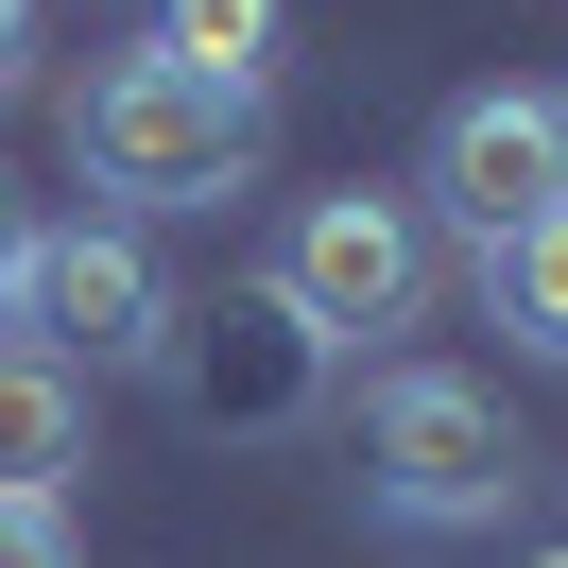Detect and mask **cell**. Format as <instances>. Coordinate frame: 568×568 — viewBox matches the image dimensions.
Here are the masks:
<instances>
[{
  "instance_id": "1",
  "label": "cell",
  "mask_w": 568,
  "mask_h": 568,
  "mask_svg": "<svg viewBox=\"0 0 568 568\" xmlns=\"http://www.w3.org/2000/svg\"><path fill=\"white\" fill-rule=\"evenodd\" d=\"M70 173L104 190L121 224H190V207H242L258 190V104L242 87H207V70H173V52H104L87 70V104H70Z\"/></svg>"
},
{
  "instance_id": "2",
  "label": "cell",
  "mask_w": 568,
  "mask_h": 568,
  "mask_svg": "<svg viewBox=\"0 0 568 568\" xmlns=\"http://www.w3.org/2000/svg\"><path fill=\"white\" fill-rule=\"evenodd\" d=\"M534 499V430L499 414V379H465V362H396L379 396H362V517L379 534H499Z\"/></svg>"
},
{
  "instance_id": "3",
  "label": "cell",
  "mask_w": 568,
  "mask_h": 568,
  "mask_svg": "<svg viewBox=\"0 0 568 568\" xmlns=\"http://www.w3.org/2000/svg\"><path fill=\"white\" fill-rule=\"evenodd\" d=\"M258 293H276L327 362L396 345V327L430 311V207H414V190H311V207L276 224V276H258Z\"/></svg>"
},
{
  "instance_id": "4",
  "label": "cell",
  "mask_w": 568,
  "mask_h": 568,
  "mask_svg": "<svg viewBox=\"0 0 568 568\" xmlns=\"http://www.w3.org/2000/svg\"><path fill=\"white\" fill-rule=\"evenodd\" d=\"M173 311L190 293L155 276V224L70 207V224H36V258H18V327H0V345H52L70 379H121V362L173 345Z\"/></svg>"
},
{
  "instance_id": "5",
  "label": "cell",
  "mask_w": 568,
  "mask_h": 568,
  "mask_svg": "<svg viewBox=\"0 0 568 568\" xmlns=\"http://www.w3.org/2000/svg\"><path fill=\"white\" fill-rule=\"evenodd\" d=\"M414 207L448 224L465 258L534 242V224L568 207V87H465V104L430 121V155H414Z\"/></svg>"
},
{
  "instance_id": "6",
  "label": "cell",
  "mask_w": 568,
  "mask_h": 568,
  "mask_svg": "<svg viewBox=\"0 0 568 568\" xmlns=\"http://www.w3.org/2000/svg\"><path fill=\"white\" fill-rule=\"evenodd\" d=\"M155 379H173L190 430H293V414H311V379H327V345L276 311V293H224V311H173Z\"/></svg>"
},
{
  "instance_id": "7",
  "label": "cell",
  "mask_w": 568,
  "mask_h": 568,
  "mask_svg": "<svg viewBox=\"0 0 568 568\" xmlns=\"http://www.w3.org/2000/svg\"><path fill=\"white\" fill-rule=\"evenodd\" d=\"M87 465V379L52 345H0V499H70Z\"/></svg>"
},
{
  "instance_id": "8",
  "label": "cell",
  "mask_w": 568,
  "mask_h": 568,
  "mask_svg": "<svg viewBox=\"0 0 568 568\" xmlns=\"http://www.w3.org/2000/svg\"><path fill=\"white\" fill-rule=\"evenodd\" d=\"M155 52H173V70H207V87H276L293 70V0H155Z\"/></svg>"
},
{
  "instance_id": "9",
  "label": "cell",
  "mask_w": 568,
  "mask_h": 568,
  "mask_svg": "<svg viewBox=\"0 0 568 568\" xmlns=\"http://www.w3.org/2000/svg\"><path fill=\"white\" fill-rule=\"evenodd\" d=\"M483 311H499V345H517V362H568V207L534 224V242L483 258Z\"/></svg>"
},
{
  "instance_id": "10",
  "label": "cell",
  "mask_w": 568,
  "mask_h": 568,
  "mask_svg": "<svg viewBox=\"0 0 568 568\" xmlns=\"http://www.w3.org/2000/svg\"><path fill=\"white\" fill-rule=\"evenodd\" d=\"M0 568H87V534H70V499H0Z\"/></svg>"
},
{
  "instance_id": "11",
  "label": "cell",
  "mask_w": 568,
  "mask_h": 568,
  "mask_svg": "<svg viewBox=\"0 0 568 568\" xmlns=\"http://www.w3.org/2000/svg\"><path fill=\"white\" fill-rule=\"evenodd\" d=\"M18 258H36V207H18V173H0V327H18Z\"/></svg>"
},
{
  "instance_id": "12",
  "label": "cell",
  "mask_w": 568,
  "mask_h": 568,
  "mask_svg": "<svg viewBox=\"0 0 568 568\" xmlns=\"http://www.w3.org/2000/svg\"><path fill=\"white\" fill-rule=\"evenodd\" d=\"M36 87V0H0V104Z\"/></svg>"
},
{
  "instance_id": "13",
  "label": "cell",
  "mask_w": 568,
  "mask_h": 568,
  "mask_svg": "<svg viewBox=\"0 0 568 568\" xmlns=\"http://www.w3.org/2000/svg\"><path fill=\"white\" fill-rule=\"evenodd\" d=\"M534 568H568V551H534Z\"/></svg>"
}]
</instances>
